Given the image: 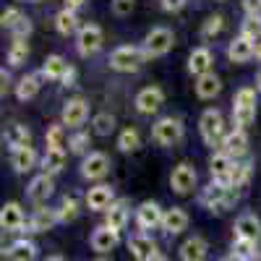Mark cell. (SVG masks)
<instances>
[{
  "mask_svg": "<svg viewBox=\"0 0 261 261\" xmlns=\"http://www.w3.org/2000/svg\"><path fill=\"white\" fill-rule=\"evenodd\" d=\"M235 201H238V191L232 186H227V183H220V180H212L204 188V193H201V204L209 212H217V214L227 212Z\"/></svg>",
  "mask_w": 261,
  "mask_h": 261,
  "instance_id": "cell-1",
  "label": "cell"
},
{
  "mask_svg": "<svg viewBox=\"0 0 261 261\" xmlns=\"http://www.w3.org/2000/svg\"><path fill=\"white\" fill-rule=\"evenodd\" d=\"M146 60V53L144 47H134V45H123V47H115L107 58L113 71H120V73H130V71H139L141 63Z\"/></svg>",
  "mask_w": 261,
  "mask_h": 261,
  "instance_id": "cell-2",
  "label": "cell"
},
{
  "mask_svg": "<svg viewBox=\"0 0 261 261\" xmlns=\"http://www.w3.org/2000/svg\"><path fill=\"white\" fill-rule=\"evenodd\" d=\"M199 130H201V139L206 146H217L222 144V139L227 136L225 134V118L217 107H209V110L201 113V120H199Z\"/></svg>",
  "mask_w": 261,
  "mask_h": 261,
  "instance_id": "cell-3",
  "label": "cell"
},
{
  "mask_svg": "<svg viewBox=\"0 0 261 261\" xmlns=\"http://www.w3.org/2000/svg\"><path fill=\"white\" fill-rule=\"evenodd\" d=\"M151 139L160 146H175L180 139H183V120L180 118H172V115H165L154 123L151 128Z\"/></svg>",
  "mask_w": 261,
  "mask_h": 261,
  "instance_id": "cell-4",
  "label": "cell"
},
{
  "mask_svg": "<svg viewBox=\"0 0 261 261\" xmlns=\"http://www.w3.org/2000/svg\"><path fill=\"white\" fill-rule=\"evenodd\" d=\"M172 42H175V34L167 27H154L146 37H144V53L146 58H162L172 50Z\"/></svg>",
  "mask_w": 261,
  "mask_h": 261,
  "instance_id": "cell-5",
  "label": "cell"
},
{
  "mask_svg": "<svg viewBox=\"0 0 261 261\" xmlns=\"http://www.w3.org/2000/svg\"><path fill=\"white\" fill-rule=\"evenodd\" d=\"M102 42H105V34H102V29H99L97 24H84V27L76 32V50H79V55H84V58L99 53Z\"/></svg>",
  "mask_w": 261,
  "mask_h": 261,
  "instance_id": "cell-6",
  "label": "cell"
},
{
  "mask_svg": "<svg viewBox=\"0 0 261 261\" xmlns=\"http://www.w3.org/2000/svg\"><path fill=\"white\" fill-rule=\"evenodd\" d=\"M196 167L191 162H180L175 170L170 172V188L175 191L178 196H188L196 188Z\"/></svg>",
  "mask_w": 261,
  "mask_h": 261,
  "instance_id": "cell-7",
  "label": "cell"
},
{
  "mask_svg": "<svg viewBox=\"0 0 261 261\" xmlns=\"http://www.w3.org/2000/svg\"><path fill=\"white\" fill-rule=\"evenodd\" d=\"M110 172V157L105 151H89L84 160H81V175L86 180H99Z\"/></svg>",
  "mask_w": 261,
  "mask_h": 261,
  "instance_id": "cell-8",
  "label": "cell"
},
{
  "mask_svg": "<svg viewBox=\"0 0 261 261\" xmlns=\"http://www.w3.org/2000/svg\"><path fill=\"white\" fill-rule=\"evenodd\" d=\"M162 206L157 201H144L139 209H136V225H139V232H149V230H157L162 227Z\"/></svg>",
  "mask_w": 261,
  "mask_h": 261,
  "instance_id": "cell-9",
  "label": "cell"
},
{
  "mask_svg": "<svg viewBox=\"0 0 261 261\" xmlns=\"http://www.w3.org/2000/svg\"><path fill=\"white\" fill-rule=\"evenodd\" d=\"M134 105H136V110L141 115H151L165 105V92L160 89V86H144V89L136 94Z\"/></svg>",
  "mask_w": 261,
  "mask_h": 261,
  "instance_id": "cell-10",
  "label": "cell"
},
{
  "mask_svg": "<svg viewBox=\"0 0 261 261\" xmlns=\"http://www.w3.org/2000/svg\"><path fill=\"white\" fill-rule=\"evenodd\" d=\"M115 204V193H113V186L107 183H97L86 191V206L92 212H107Z\"/></svg>",
  "mask_w": 261,
  "mask_h": 261,
  "instance_id": "cell-11",
  "label": "cell"
},
{
  "mask_svg": "<svg viewBox=\"0 0 261 261\" xmlns=\"http://www.w3.org/2000/svg\"><path fill=\"white\" fill-rule=\"evenodd\" d=\"M0 227L6 232H21L27 227V217H24V209H21L18 201H8L0 209Z\"/></svg>",
  "mask_w": 261,
  "mask_h": 261,
  "instance_id": "cell-12",
  "label": "cell"
},
{
  "mask_svg": "<svg viewBox=\"0 0 261 261\" xmlns=\"http://www.w3.org/2000/svg\"><path fill=\"white\" fill-rule=\"evenodd\" d=\"M89 118V105H86L81 97L76 99H68L63 107V113H60V123L63 125H68V128H79L84 125V120Z\"/></svg>",
  "mask_w": 261,
  "mask_h": 261,
  "instance_id": "cell-13",
  "label": "cell"
},
{
  "mask_svg": "<svg viewBox=\"0 0 261 261\" xmlns=\"http://www.w3.org/2000/svg\"><path fill=\"white\" fill-rule=\"evenodd\" d=\"M128 251H130V256H134L136 261H149L151 256L157 253V243H154V238H151L149 232H136V235L128 238Z\"/></svg>",
  "mask_w": 261,
  "mask_h": 261,
  "instance_id": "cell-14",
  "label": "cell"
},
{
  "mask_svg": "<svg viewBox=\"0 0 261 261\" xmlns=\"http://www.w3.org/2000/svg\"><path fill=\"white\" fill-rule=\"evenodd\" d=\"M89 243H92V251H97L99 256H105V253H110L120 243V232L113 230V227H107V225H102V227H97L92 232Z\"/></svg>",
  "mask_w": 261,
  "mask_h": 261,
  "instance_id": "cell-15",
  "label": "cell"
},
{
  "mask_svg": "<svg viewBox=\"0 0 261 261\" xmlns=\"http://www.w3.org/2000/svg\"><path fill=\"white\" fill-rule=\"evenodd\" d=\"M222 151L227 157H232L235 162L243 160L248 154V136H246V130H241V128L230 130V134L222 139Z\"/></svg>",
  "mask_w": 261,
  "mask_h": 261,
  "instance_id": "cell-16",
  "label": "cell"
},
{
  "mask_svg": "<svg viewBox=\"0 0 261 261\" xmlns=\"http://www.w3.org/2000/svg\"><path fill=\"white\" fill-rule=\"evenodd\" d=\"M53 175H45V172H42V175H37L32 183H29V188H27V196H29V201L32 204H37V206H42L45 204L50 196H53Z\"/></svg>",
  "mask_w": 261,
  "mask_h": 261,
  "instance_id": "cell-17",
  "label": "cell"
},
{
  "mask_svg": "<svg viewBox=\"0 0 261 261\" xmlns=\"http://www.w3.org/2000/svg\"><path fill=\"white\" fill-rule=\"evenodd\" d=\"M58 225V214L55 209H45L39 206L29 220H27V232H50Z\"/></svg>",
  "mask_w": 261,
  "mask_h": 261,
  "instance_id": "cell-18",
  "label": "cell"
},
{
  "mask_svg": "<svg viewBox=\"0 0 261 261\" xmlns=\"http://www.w3.org/2000/svg\"><path fill=\"white\" fill-rule=\"evenodd\" d=\"M235 238H246V241H256L258 243V238H261V220L256 214H251V212L241 214L235 220Z\"/></svg>",
  "mask_w": 261,
  "mask_h": 261,
  "instance_id": "cell-19",
  "label": "cell"
},
{
  "mask_svg": "<svg viewBox=\"0 0 261 261\" xmlns=\"http://www.w3.org/2000/svg\"><path fill=\"white\" fill-rule=\"evenodd\" d=\"M3 141L11 151L16 149H24V146H32V130L27 125H21V123H11L6 128V134H3Z\"/></svg>",
  "mask_w": 261,
  "mask_h": 261,
  "instance_id": "cell-20",
  "label": "cell"
},
{
  "mask_svg": "<svg viewBox=\"0 0 261 261\" xmlns=\"http://www.w3.org/2000/svg\"><path fill=\"white\" fill-rule=\"evenodd\" d=\"M227 58L232 63H248L251 58H256V42H251L246 37H235L227 45Z\"/></svg>",
  "mask_w": 261,
  "mask_h": 261,
  "instance_id": "cell-21",
  "label": "cell"
},
{
  "mask_svg": "<svg viewBox=\"0 0 261 261\" xmlns=\"http://www.w3.org/2000/svg\"><path fill=\"white\" fill-rule=\"evenodd\" d=\"M212 63H214V58H212V50L209 47H196L188 55V71L199 79L204 73H212Z\"/></svg>",
  "mask_w": 261,
  "mask_h": 261,
  "instance_id": "cell-22",
  "label": "cell"
},
{
  "mask_svg": "<svg viewBox=\"0 0 261 261\" xmlns=\"http://www.w3.org/2000/svg\"><path fill=\"white\" fill-rule=\"evenodd\" d=\"M186 227H188V214H186V209H180V206L165 209V217H162V230H165L167 235H180Z\"/></svg>",
  "mask_w": 261,
  "mask_h": 261,
  "instance_id": "cell-23",
  "label": "cell"
},
{
  "mask_svg": "<svg viewBox=\"0 0 261 261\" xmlns=\"http://www.w3.org/2000/svg\"><path fill=\"white\" fill-rule=\"evenodd\" d=\"M232 167H235V160L227 157L225 151H217V154H212V160H209V172H212V178L220 180V183H227ZM227 186H230V183H227Z\"/></svg>",
  "mask_w": 261,
  "mask_h": 261,
  "instance_id": "cell-24",
  "label": "cell"
},
{
  "mask_svg": "<svg viewBox=\"0 0 261 261\" xmlns=\"http://www.w3.org/2000/svg\"><path fill=\"white\" fill-rule=\"evenodd\" d=\"M206 251H209V246H206L204 238L201 235H191L188 241L180 246V261H204Z\"/></svg>",
  "mask_w": 261,
  "mask_h": 261,
  "instance_id": "cell-25",
  "label": "cell"
},
{
  "mask_svg": "<svg viewBox=\"0 0 261 261\" xmlns=\"http://www.w3.org/2000/svg\"><path fill=\"white\" fill-rule=\"evenodd\" d=\"M222 92V79L217 73H204L196 79V97L199 99H214Z\"/></svg>",
  "mask_w": 261,
  "mask_h": 261,
  "instance_id": "cell-26",
  "label": "cell"
},
{
  "mask_svg": "<svg viewBox=\"0 0 261 261\" xmlns=\"http://www.w3.org/2000/svg\"><path fill=\"white\" fill-rule=\"evenodd\" d=\"M105 217H107L105 225L120 232V230L128 225V217H130V212H128V201H125V199H118V201H115L110 209L105 212Z\"/></svg>",
  "mask_w": 261,
  "mask_h": 261,
  "instance_id": "cell-27",
  "label": "cell"
},
{
  "mask_svg": "<svg viewBox=\"0 0 261 261\" xmlns=\"http://www.w3.org/2000/svg\"><path fill=\"white\" fill-rule=\"evenodd\" d=\"M37 258V246L32 241H16L3 251V261H34Z\"/></svg>",
  "mask_w": 261,
  "mask_h": 261,
  "instance_id": "cell-28",
  "label": "cell"
},
{
  "mask_svg": "<svg viewBox=\"0 0 261 261\" xmlns=\"http://www.w3.org/2000/svg\"><path fill=\"white\" fill-rule=\"evenodd\" d=\"M11 165H13V170L18 172V175H24V172H29V170L37 165V151H34L32 146H24V149L11 151Z\"/></svg>",
  "mask_w": 261,
  "mask_h": 261,
  "instance_id": "cell-29",
  "label": "cell"
},
{
  "mask_svg": "<svg viewBox=\"0 0 261 261\" xmlns=\"http://www.w3.org/2000/svg\"><path fill=\"white\" fill-rule=\"evenodd\" d=\"M65 160H68L65 149H47L45 157H42V172H45V175H58L65 167Z\"/></svg>",
  "mask_w": 261,
  "mask_h": 261,
  "instance_id": "cell-30",
  "label": "cell"
},
{
  "mask_svg": "<svg viewBox=\"0 0 261 261\" xmlns=\"http://www.w3.org/2000/svg\"><path fill=\"white\" fill-rule=\"evenodd\" d=\"M68 60H65L63 55H47V60H45V65H42V76H47V79H53V81H63V76L68 73Z\"/></svg>",
  "mask_w": 261,
  "mask_h": 261,
  "instance_id": "cell-31",
  "label": "cell"
},
{
  "mask_svg": "<svg viewBox=\"0 0 261 261\" xmlns=\"http://www.w3.org/2000/svg\"><path fill=\"white\" fill-rule=\"evenodd\" d=\"M37 92H39V76L29 73V76H24V79H18V84H16V99H18V102L34 99Z\"/></svg>",
  "mask_w": 261,
  "mask_h": 261,
  "instance_id": "cell-32",
  "label": "cell"
},
{
  "mask_svg": "<svg viewBox=\"0 0 261 261\" xmlns=\"http://www.w3.org/2000/svg\"><path fill=\"white\" fill-rule=\"evenodd\" d=\"M79 199L76 196H65V199L58 204V209H55V214H58V222H63V225H68V222H73L76 217H79Z\"/></svg>",
  "mask_w": 261,
  "mask_h": 261,
  "instance_id": "cell-33",
  "label": "cell"
},
{
  "mask_svg": "<svg viewBox=\"0 0 261 261\" xmlns=\"http://www.w3.org/2000/svg\"><path fill=\"white\" fill-rule=\"evenodd\" d=\"M55 29L60 32V34H73V32H79L81 27H79V16L73 13V11H68V8H63V11H58V16H55Z\"/></svg>",
  "mask_w": 261,
  "mask_h": 261,
  "instance_id": "cell-34",
  "label": "cell"
},
{
  "mask_svg": "<svg viewBox=\"0 0 261 261\" xmlns=\"http://www.w3.org/2000/svg\"><path fill=\"white\" fill-rule=\"evenodd\" d=\"M256 120V105H232V123L235 128L246 130Z\"/></svg>",
  "mask_w": 261,
  "mask_h": 261,
  "instance_id": "cell-35",
  "label": "cell"
},
{
  "mask_svg": "<svg viewBox=\"0 0 261 261\" xmlns=\"http://www.w3.org/2000/svg\"><path fill=\"white\" fill-rule=\"evenodd\" d=\"M251 172H253V165H251V162H235L227 183H230L235 191L243 188V186H248V180H251Z\"/></svg>",
  "mask_w": 261,
  "mask_h": 261,
  "instance_id": "cell-36",
  "label": "cell"
},
{
  "mask_svg": "<svg viewBox=\"0 0 261 261\" xmlns=\"http://www.w3.org/2000/svg\"><path fill=\"white\" fill-rule=\"evenodd\" d=\"M258 248H256V241H246V238H235L232 241V258L235 261H248L251 256H256Z\"/></svg>",
  "mask_w": 261,
  "mask_h": 261,
  "instance_id": "cell-37",
  "label": "cell"
},
{
  "mask_svg": "<svg viewBox=\"0 0 261 261\" xmlns=\"http://www.w3.org/2000/svg\"><path fill=\"white\" fill-rule=\"evenodd\" d=\"M141 146V136H139V130L136 128H125L120 130V136H118V149L125 151V154H130V151H136Z\"/></svg>",
  "mask_w": 261,
  "mask_h": 261,
  "instance_id": "cell-38",
  "label": "cell"
},
{
  "mask_svg": "<svg viewBox=\"0 0 261 261\" xmlns=\"http://www.w3.org/2000/svg\"><path fill=\"white\" fill-rule=\"evenodd\" d=\"M115 125H118V120H115L113 113H99V115H94V120H92V128H94L97 136H110L113 130H115Z\"/></svg>",
  "mask_w": 261,
  "mask_h": 261,
  "instance_id": "cell-39",
  "label": "cell"
},
{
  "mask_svg": "<svg viewBox=\"0 0 261 261\" xmlns=\"http://www.w3.org/2000/svg\"><path fill=\"white\" fill-rule=\"evenodd\" d=\"M241 37H246L251 42H258L261 39V13L246 16V21L241 24Z\"/></svg>",
  "mask_w": 261,
  "mask_h": 261,
  "instance_id": "cell-40",
  "label": "cell"
},
{
  "mask_svg": "<svg viewBox=\"0 0 261 261\" xmlns=\"http://www.w3.org/2000/svg\"><path fill=\"white\" fill-rule=\"evenodd\" d=\"M27 58H29V45L24 39H13V45H11V50H8V65H24L27 63Z\"/></svg>",
  "mask_w": 261,
  "mask_h": 261,
  "instance_id": "cell-41",
  "label": "cell"
},
{
  "mask_svg": "<svg viewBox=\"0 0 261 261\" xmlns=\"http://www.w3.org/2000/svg\"><path fill=\"white\" fill-rule=\"evenodd\" d=\"M47 149H65V125H50L47 134H45Z\"/></svg>",
  "mask_w": 261,
  "mask_h": 261,
  "instance_id": "cell-42",
  "label": "cell"
},
{
  "mask_svg": "<svg viewBox=\"0 0 261 261\" xmlns=\"http://www.w3.org/2000/svg\"><path fill=\"white\" fill-rule=\"evenodd\" d=\"M27 16L24 13H21V8H6L3 13H0V27H3V29H16L18 24H21V21H24Z\"/></svg>",
  "mask_w": 261,
  "mask_h": 261,
  "instance_id": "cell-43",
  "label": "cell"
},
{
  "mask_svg": "<svg viewBox=\"0 0 261 261\" xmlns=\"http://www.w3.org/2000/svg\"><path fill=\"white\" fill-rule=\"evenodd\" d=\"M222 27H225V18L217 13V16H209L206 21H204V27H201V37L204 39H212V37H217L222 32Z\"/></svg>",
  "mask_w": 261,
  "mask_h": 261,
  "instance_id": "cell-44",
  "label": "cell"
},
{
  "mask_svg": "<svg viewBox=\"0 0 261 261\" xmlns=\"http://www.w3.org/2000/svg\"><path fill=\"white\" fill-rule=\"evenodd\" d=\"M89 134H73L71 139H68V146H71V151L73 154H86V149H89Z\"/></svg>",
  "mask_w": 261,
  "mask_h": 261,
  "instance_id": "cell-45",
  "label": "cell"
},
{
  "mask_svg": "<svg viewBox=\"0 0 261 261\" xmlns=\"http://www.w3.org/2000/svg\"><path fill=\"white\" fill-rule=\"evenodd\" d=\"M110 8H113V13H115L118 18H125V16L134 13L136 0H110Z\"/></svg>",
  "mask_w": 261,
  "mask_h": 261,
  "instance_id": "cell-46",
  "label": "cell"
},
{
  "mask_svg": "<svg viewBox=\"0 0 261 261\" xmlns=\"http://www.w3.org/2000/svg\"><path fill=\"white\" fill-rule=\"evenodd\" d=\"M32 34V21L29 18H24V21H21V24L13 29V39H24L27 42V37Z\"/></svg>",
  "mask_w": 261,
  "mask_h": 261,
  "instance_id": "cell-47",
  "label": "cell"
},
{
  "mask_svg": "<svg viewBox=\"0 0 261 261\" xmlns=\"http://www.w3.org/2000/svg\"><path fill=\"white\" fill-rule=\"evenodd\" d=\"M186 8V0H162V11L167 13H178Z\"/></svg>",
  "mask_w": 261,
  "mask_h": 261,
  "instance_id": "cell-48",
  "label": "cell"
},
{
  "mask_svg": "<svg viewBox=\"0 0 261 261\" xmlns=\"http://www.w3.org/2000/svg\"><path fill=\"white\" fill-rule=\"evenodd\" d=\"M243 11H246L248 16L261 13V0H243Z\"/></svg>",
  "mask_w": 261,
  "mask_h": 261,
  "instance_id": "cell-49",
  "label": "cell"
},
{
  "mask_svg": "<svg viewBox=\"0 0 261 261\" xmlns=\"http://www.w3.org/2000/svg\"><path fill=\"white\" fill-rule=\"evenodd\" d=\"M84 3H86V0H65V8H68V11H73V13H76V11H79V8H81Z\"/></svg>",
  "mask_w": 261,
  "mask_h": 261,
  "instance_id": "cell-50",
  "label": "cell"
},
{
  "mask_svg": "<svg viewBox=\"0 0 261 261\" xmlns=\"http://www.w3.org/2000/svg\"><path fill=\"white\" fill-rule=\"evenodd\" d=\"M73 81H76V71L68 68V73L63 76V86H73Z\"/></svg>",
  "mask_w": 261,
  "mask_h": 261,
  "instance_id": "cell-51",
  "label": "cell"
},
{
  "mask_svg": "<svg viewBox=\"0 0 261 261\" xmlns=\"http://www.w3.org/2000/svg\"><path fill=\"white\" fill-rule=\"evenodd\" d=\"M0 79H3V89H0V94L6 97V92H8V73L3 71V73H0Z\"/></svg>",
  "mask_w": 261,
  "mask_h": 261,
  "instance_id": "cell-52",
  "label": "cell"
},
{
  "mask_svg": "<svg viewBox=\"0 0 261 261\" xmlns=\"http://www.w3.org/2000/svg\"><path fill=\"white\" fill-rule=\"evenodd\" d=\"M149 261H167V256H165V253H160V251H157V253H154V256H151V258H149Z\"/></svg>",
  "mask_w": 261,
  "mask_h": 261,
  "instance_id": "cell-53",
  "label": "cell"
},
{
  "mask_svg": "<svg viewBox=\"0 0 261 261\" xmlns=\"http://www.w3.org/2000/svg\"><path fill=\"white\" fill-rule=\"evenodd\" d=\"M256 60H261V39L256 42Z\"/></svg>",
  "mask_w": 261,
  "mask_h": 261,
  "instance_id": "cell-54",
  "label": "cell"
},
{
  "mask_svg": "<svg viewBox=\"0 0 261 261\" xmlns=\"http://www.w3.org/2000/svg\"><path fill=\"white\" fill-rule=\"evenodd\" d=\"M45 261H65V258H63V256H47Z\"/></svg>",
  "mask_w": 261,
  "mask_h": 261,
  "instance_id": "cell-55",
  "label": "cell"
},
{
  "mask_svg": "<svg viewBox=\"0 0 261 261\" xmlns=\"http://www.w3.org/2000/svg\"><path fill=\"white\" fill-rule=\"evenodd\" d=\"M256 86H258V92H261V71L256 73Z\"/></svg>",
  "mask_w": 261,
  "mask_h": 261,
  "instance_id": "cell-56",
  "label": "cell"
},
{
  "mask_svg": "<svg viewBox=\"0 0 261 261\" xmlns=\"http://www.w3.org/2000/svg\"><path fill=\"white\" fill-rule=\"evenodd\" d=\"M94 261H110V258H102V256H99V258H94Z\"/></svg>",
  "mask_w": 261,
  "mask_h": 261,
  "instance_id": "cell-57",
  "label": "cell"
},
{
  "mask_svg": "<svg viewBox=\"0 0 261 261\" xmlns=\"http://www.w3.org/2000/svg\"><path fill=\"white\" fill-rule=\"evenodd\" d=\"M32 3H45V0H32Z\"/></svg>",
  "mask_w": 261,
  "mask_h": 261,
  "instance_id": "cell-58",
  "label": "cell"
},
{
  "mask_svg": "<svg viewBox=\"0 0 261 261\" xmlns=\"http://www.w3.org/2000/svg\"><path fill=\"white\" fill-rule=\"evenodd\" d=\"M222 261H235V258H232V256H230V258H222Z\"/></svg>",
  "mask_w": 261,
  "mask_h": 261,
  "instance_id": "cell-59",
  "label": "cell"
},
{
  "mask_svg": "<svg viewBox=\"0 0 261 261\" xmlns=\"http://www.w3.org/2000/svg\"><path fill=\"white\" fill-rule=\"evenodd\" d=\"M18 3H24V0H18Z\"/></svg>",
  "mask_w": 261,
  "mask_h": 261,
  "instance_id": "cell-60",
  "label": "cell"
},
{
  "mask_svg": "<svg viewBox=\"0 0 261 261\" xmlns=\"http://www.w3.org/2000/svg\"><path fill=\"white\" fill-rule=\"evenodd\" d=\"M220 3H225V0H220Z\"/></svg>",
  "mask_w": 261,
  "mask_h": 261,
  "instance_id": "cell-61",
  "label": "cell"
}]
</instances>
